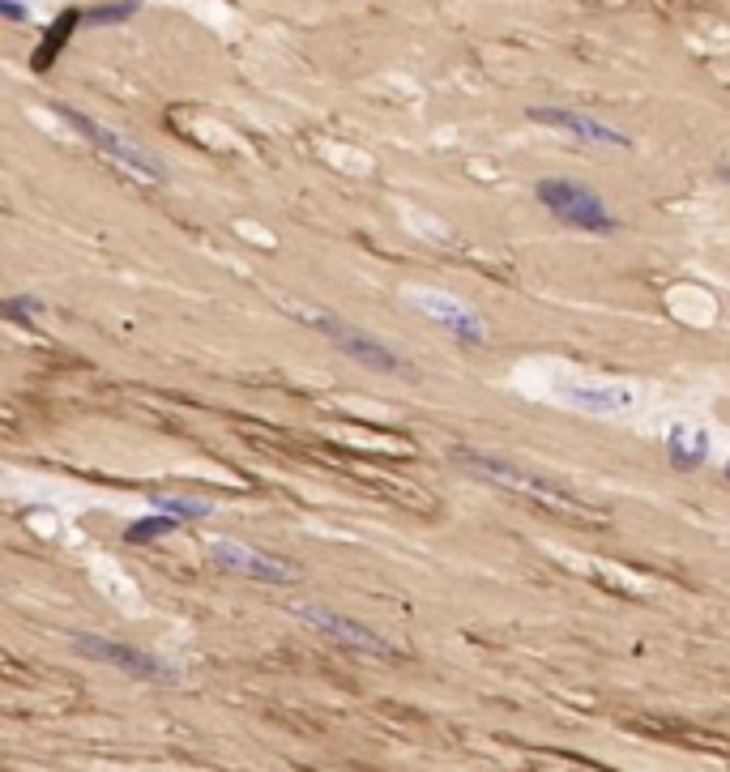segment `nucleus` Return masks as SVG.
Segmentation results:
<instances>
[{"label":"nucleus","mask_w":730,"mask_h":772,"mask_svg":"<svg viewBox=\"0 0 730 772\" xmlns=\"http://www.w3.org/2000/svg\"><path fill=\"white\" fill-rule=\"evenodd\" d=\"M538 201H543L560 222H568V227H577V231L611 235L615 227H620L611 209L602 205L590 188H581L577 180H543L538 184Z\"/></svg>","instance_id":"1"},{"label":"nucleus","mask_w":730,"mask_h":772,"mask_svg":"<svg viewBox=\"0 0 730 772\" xmlns=\"http://www.w3.org/2000/svg\"><path fill=\"white\" fill-rule=\"evenodd\" d=\"M308 325H312V329H321L333 346H342V355H351L355 363L372 367V372H389V376H406V372H410V363L393 355L385 342H376L372 333H363V329H355V325H346V320H338V316L316 312Z\"/></svg>","instance_id":"2"},{"label":"nucleus","mask_w":730,"mask_h":772,"mask_svg":"<svg viewBox=\"0 0 730 772\" xmlns=\"http://www.w3.org/2000/svg\"><path fill=\"white\" fill-rule=\"evenodd\" d=\"M73 649H77V653H86V657H94V662H111V666H120L124 674H137V679H150V683H176V679H180V674L171 670L167 662H158V657L141 653V649L120 645V640H103V636H86V632H77V636H73Z\"/></svg>","instance_id":"3"},{"label":"nucleus","mask_w":730,"mask_h":772,"mask_svg":"<svg viewBox=\"0 0 730 772\" xmlns=\"http://www.w3.org/2000/svg\"><path fill=\"white\" fill-rule=\"evenodd\" d=\"M210 559L218 568L248 576V581H265V585H291V581H299V568L282 564V559L265 555V551H252V546H244V542L218 538V542H210Z\"/></svg>","instance_id":"4"},{"label":"nucleus","mask_w":730,"mask_h":772,"mask_svg":"<svg viewBox=\"0 0 730 772\" xmlns=\"http://www.w3.org/2000/svg\"><path fill=\"white\" fill-rule=\"evenodd\" d=\"M60 116H65L77 133L82 137H90L94 146H99L107 158H116L120 167H129V171H137V175H146V180H163V167L154 163V158H146L141 154L133 141H124L120 133H111V128H103V124H94L90 116H82V111H73V107H60Z\"/></svg>","instance_id":"5"},{"label":"nucleus","mask_w":730,"mask_h":772,"mask_svg":"<svg viewBox=\"0 0 730 772\" xmlns=\"http://www.w3.org/2000/svg\"><path fill=\"white\" fill-rule=\"evenodd\" d=\"M410 303H415L423 316H432L436 325L449 329L457 342H466V346H483V342H487L483 316H479V312H470L466 303H457V299L440 295V291H415V295H410Z\"/></svg>","instance_id":"6"},{"label":"nucleus","mask_w":730,"mask_h":772,"mask_svg":"<svg viewBox=\"0 0 730 772\" xmlns=\"http://www.w3.org/2000/svg\"><path fill=\"white\" fill-rule=\"evenodd\" d=\"M295 615H299V619H308V623H316L325 636L342 640L346 649H363V653H380V657H393V653H398V649L389 645V640H380L376 632H368V627H359L355 619L333 615V610H325V606H304V602H299V606H295Z\"/></svg>","instance_id":"7"},{"label":"nucleus","mask_w":730,"mask_h":772,"mask_svg":"<svg viewBox=\"0 0 730 772\" xmlns=\"http://www.w3.org/2000/svg\"><path fill=\"white\" fill-rule=\"evenodd\" d=\"M530 116L538 124H551V128H564V133H573L581 141H590V146H632V137L620 133V128L611 124H598L594 116H581V111H564V107H534Z\"/></svg>","instance_id":"8"},{"label":"nucleus","mask_w":730,"mask_h":772,"mask_svg":"<svg viewBox=\"0 0 730 772\" xmlns=\"http://www.w3.org/2000/svg\"><path fill=\"white\" fill-rule=\"evenodd\" d=\"M560 397L585 414H624L637 406V393L620 384H560Z\"/></svg>","instance_id":"9"},{"label":"nucleus","mask_w":730,"mask_h":772,"mask_svg":"<svg viewBox=\"0 0 730 772\" xmlns=\"http://www.w3.org/2000/svg\"><path fill=\"white\" fill-rule=\"evenodd\" d=\"M462 457L470 470H479L483 478H491V482H504V487H521V491H530V495H538V500H560V491H551L543 478H534V474H526L521 465H509V461H500V457H487V453H470V448H462Z\"/></svg>","instance_id":"10"},{"label":"nucleus","mask_w":730,"mask_h":772,"mask_svg":"<svg viewBox=\"0 0 730 772\" xmlns=\"http://www.w3.org/2000/svg\"><path fill=\"white\" fill-rule=\"evenodd\" d=\"M666 453H671L675 470H701L705 457H709V436L692 423H675L666 431Z\"/></svg>","instance_id":"11"},{"label":"nucleus","mask_w":730,"mask_h":772,"mask_svg":"<svg viewBox=\"0 0 730 772\" xmlns=\"http://www.w3.org/2000/svg\"><path fill=\"white\" fill-rule=\"evenodd\" d=\"M180 529V517H171V512H158V517H146L124 529V542H150V538H167Z\"/></svg>","instance_id":"12"},{"label":"nucleus","mask_w":730,"mask_h":772,"mask_svg":"<svg viewBox=\"0 0 730 772\" xmlns=\"http://www.w3.org/2000/svg\"><path fill=\"white\" fill-rule=\"evenodd\" d=\"M35 316H43V299H35V295H9L5 299V320H13V325H30Z\"/></svg>","instance_id":"13"},{"label":"nucleus","mask_w":730,"mask_h":772,"mask_svg":"<svg viewBox=\"0 0 730 772\" xmlns=\"http://www.w3.org/2000/svg\"><path fill=\"white\" fill-rule=\"evenodd\" d=\"M163 512H171V517H180V521H201V517H210V504H201V500H171V495H158L154 500Z\"/></svg>","instance_id":"14"},{"label":"nucleus","mask_w":730,"mask_h":772,"mask_svg":"<svg viewBox=\"0 0 730 772\" xmlns=\"http://www.w3.org/2000/svg\"><path fill=\"white\" fill-rule=\"evenodd\" d=\"M73 26H77V13H69V18H60V22H56V30H52V35H47V43H43V56H39V64H47V60L56 56V43L65 39Z\"/></svg>","instance_id":"15"},{"label":"nucleus","mask_w":730,"mask_h":772,"mask_svg":"<svg viewBox=\"0 0 730 772\" xmlns=\"http://www.w3.org/2000/svg\"><path fill=\"white\" fill-rule=\"evenodd\" d=\"M133 9H137V0H120V5H107V9L94 13V22H124Z\"/></svg>","instance_id":"16"},{"label":"nucleus","mask_w":730,"mask_h":772,"mask_svg":"<svg viewBox=\"0 0 730 772\" xmlns=\"http://www.w3.org/2000/svg\"><path fill=\"white\" fill-rule=\"evenodd\" d=\"M722 474H726V482H730V457H726V465H722Z\"/></svg>","instance_id":"17"}]
</instances>
